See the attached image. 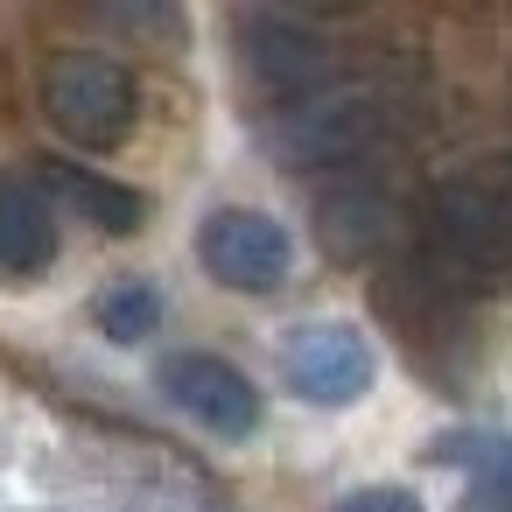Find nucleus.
<instances>
[{
	"label": "nucleus",
	"mask_w": 512,
	"mask_h": 512,
	"mask_svg": "<svg viewBox=\"0 0 512 512\" xmlns=\"http://www.w3.org/2000/svg\"><path fill=\"white\" fill-rule=\"evenodd\" d=\"M43 113L64 141L78 148H120L134 134V113H141V85L120 57L106 50H71L50 64L43 78Z\"/></svg>",
	"instance_id": "f257e3e1"
},
{
	"label": "nucleus",
	"mask_w": 512,
	"mask_h": 512,
	"mask_svg": "<svg viewBox=\"0 0 512 512\" xmlns=\"http://www.w3.org/2000/svg\"><path fill=\"white\" fill-rule=\"evenodd\" d=\"M197 260L218 288H239V295H274L295 267V239L281 218L253 211V204H225L197 225Z\"/></svg>",
	"instance_id": "f03ea898"
},
{
	"label": "nucleus",
	"mask_w": 512,
	"mask_h": 512,
	"mask_svg": "<svg viewBox=\"0 0 512 512\" xmlns=\"http://www.w3.org/2000/svg\"><path fill=\"white\" fill-rule=\"evenodd\" d=\"M372 344L351 323H295L281 337V379L309 407H351L372 386Z\"/></svg>",
	"instance_id": "7ed1b4c3"
},
{
	"label": "nucleus",
	"mask_w": 512,
	"mask_h": 512,
	"mask_svg": "<svg viewBox=\"0 0 512 512\" xmlns=\"http://www.w3.org/2000/svg\"><path fill=\"white\" fill-rule=\"evenodd\" d=\"M155 379H162V393H169L197 428H211V435H225V442H246V435L260 428V393H253V379H246L239 365L211 358V351H169Z\"/></svg>",
	"instance_id": "20e7f679"
},
{
	"label": "nucleus",
	"mask_w": 512,
	"mask_h": 512,
	"mask_svg": "<svg viewBox=\"0 0 512 512\" xmlns=\"http://www.w3.org/2000/svg\"><path fill=\"white\" fill-rule=\"evenodd\" d=\"M435 246L456 274H498L512 260V204L477 176L442 183L435 190Z\"/></svg>",
	"instance_id": "39448f33"
},
{
	"label": "nucleus",
	"mask_w": 512,
	"mask_h": 512,
	"mask_svg": "<svg viewBox=\"0 0 512 512\" xmlns=\"http://www.w3.org/2000/svg\"><path fill=\"white\" fill-rule=\"evenodd\" d=\"M379 134V113L372 99L358 92H323V99H295L274 127V148L302 169H330V162H351L365 141Z\"/></svg>",
	"instance_id": "423d86ee"
},
{
	"label": "nucleus",
	"mask_w": 512,
	"mask_h": 512,
	"mask_svg": "<svg viewBox=\"0 0 512 512\" xmlns=\"http://www.w3.org/2000/svg\"><path fill=\"white\" fill-rule=\"evenodd\" d=\"M246 71L260 92L274 99H309L323 78H330V50L302 29V22H281V15H253L246 22Z\"/></svg>",
	"instance_id": "0eeeda50"
},
{
	"label": "nucleus",
	"mask_w": 512,
	"mask_h": 512,
	"mask_svg": "<svg viewBox=\"0 0 512 512\" xmlns=\"http://www.w3.org/2000/svg\"><path fill=\"white\" fill-rule=\"evenodd\" d=\"M43 190L64 211H78L85 225H99V232H141V218H148L141 190H127V183H113L99 169H78V162H43Z\"/></svg>",
	"instance_id": "6e6552de"
},
{
	"label": "nucleus",
	"mask_w": 512,
	"mask_h": 512,
	"mask_svg": "<svg viewBox=\"0 0 512 512\" xmlns=\"http://www.w3.org/2000/svg\"><path fill=\"white\" fill-rule=\"evenodd\" d=\"M57 260V211L29 183H0V267L36 274Z\"/></svg>",
	"instance_id": "1a4fd4ad"
},
{
	"label": "nucleus",
	"mask_w": 512,
	"mask_h": 512,
	"mask_svg": "<svg viewBox=\"0 0 512 512\" xmlns=\"http://www.w3.org/2000/svg\"><path fill=\"white\" fill-rule=\"evenodd\" d=\"M323 253L330 260H365V253H379L386 246V225H393V211H386V197H372V190H337V197H323Z\"/></svg>",
	"instance_id": "9d476101"
},
{
	"label": "nucleus",
	"mask_w": 512,
	"mask_h": 512,
	"mask_svg": "<svg viewBox=\"0 0 512 512\" xmlns=\"http://www.w3.org/2000/svg\"><path fill=\"white\" fill-rule=\"evenodd\" d=\"M92 323H99L113 344H141V337H155V330H162V295H155V281L127 274V281L99 288V302H92Z\"/></svg>",
	"instance_id": "9b49d317"
},
{
	"label": "nucleus",
	"mask_w": 512,
	"mask_h": 512,
	"mask_svg": "<svg viewBox=\"0 0 512 512\" xmlns=\"http://www.w3.org/2000/svg\"><path fill=\"white\" fill-rule=\"evenodd\" d=\"M337 512H421V498L400 491V484H365V491H351Z\"/></svg>",
	"instance_id": "f8f14e48"
}]
</instances>
